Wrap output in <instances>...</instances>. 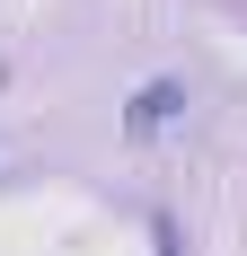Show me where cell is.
<instances>
[{
  "mask_svg": "<svg viewBox=\"0 0 247 256\" xmlns=\"http://www.w3.org/2000/svg\"><path fill=\"white\" fill-rule=\"evenodd\" d=\"M176 106H186V88H176V80H150L142 98H132V115H124V132H132V142H150V132L168 124Z\"/></svg>",
  "mask_w": 247,
  "mask_h": 256,
  "instance_id": "obj_1",
  "label": "cell"
}]
</instances>
